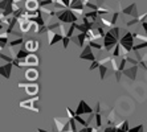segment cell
<instances>
[{"label": "cell", "instance_id": "1", "mask_svg": "<svg viewBox=\"0 0 147 132\" xmlns=\"http://www.w3.org/2000/svg\"><path fill=\"white\" fill-rule=\"evenodd\" d=\"M56 17L58 19V21H61L64 24H72V23H76L78 20V15L70 8H65V9H58Z\"/></svg>", "mask_w": 147, "mask_h": 132}, {"label": "cell", "instance_id": "2", "mask_svg": "<svg viewBox=\"0 0 147 132\" xmlns=\"http://www.w3.org/2000/svg\"><path fill=\"white\" fill-rule=\"evenodd\" d=\"M118 42H119V40H118L110 31H107L105 37H103V49H105L106 52H111V49L115 48V45Z\"/></svg>", "mask_w": 147, "mask_h": 132}, {"label": "cell", "instance_id": "3", "mask_svg": "<svg viewBox=\"0 0 147 132\" xmlns=\"http://www.w3.org/2000/svg\"><path fill=\"white\" fill-rule=\"evenodd\" d=\"M17 86L19 87H25V93H27L28 95H31V97H34V95L38 94V85L34 83L33 81H28L27 83H24V82H19Z\"/></svg>", "mask_w": 147, "mask_h": 132}, {"label": "cell", "instance_id": "4", "mask_svg": "<svg viewBox=\"0 0 147 132\" xmlns=\"http://www.w3.org/2000/svg\"><path fill=\"white\" fill-rule=\"evenodd\" d=\"M55 123L58 131H70V116L69 118H55Z\"/></svg>", "mask_w": 147, "mask_h": 132}, {"label": "cell", "instance_id": "5", "mask_svg": "<svg viewBox=\"0 0 147 132\" xmlns=\"http://www.w3.org/2000/svg\"><path fill=\"white\" fill-rule=\"evenodd\" d=\"M65 37V35H62L60 32H55V31H48V45L53 46L55 44L62 41Z\"/></svg>", "mask_w": 147, "mask_h": 132}, {"label": "cell", "instance_id": "6", "mask_svg": "<svg viewBox=\"0 0 147 132\" xmlns=\"http://www.w3.org/2000/svg\"><path fill=\"white\" fill-rule=\"evenodd\" d=\"M38 101V95H34L33 98H31V99H27V101H21L20 103H19V106H20L21 108H27V110H32V111L34 112H38L40 110H38V107L36 108L34 107V102Z\"/></svg>", "mask_w": 147, "mask_h": 132}, {"label": "cell", "instance_id": "7", "mask_svg": "<svg viewBox=\"0 0 147 132\" xmlns=\"http://www.w3.org/2000/svg\"><path fill=\"white\" fill-rule=\"evenodd\" d=\"M92 49L93 48L89 44H86V45L84 46V50H82L81 54H80V59H84V61H96V56L93 54Z\"/></svg>", "mask_w": 147, "mask_h": 132}, {"label": "cell", "instance_id": "8", "mask_svg": "<svg viewBox=\"0 0 147 132\" xmlns=\"http://www.w3.org/2000/svg\"><path fill=\"white\" fill-rule=\"evenodd\" d=\"M92 112H93V108L90 107L84 99H81L78 103V107L76 108V114L77 115H84V114L89 115V114H92Z\"/></svg>", "mask_w": 147, "mask_h": 132}, {"label": "cell", "instance_id": "9", "mask_svg": "<svg viewBox=\"0 0 147 132\" xmlns=\"http://www.w3.org/2000/svg\"><path fill=\"white\" fill-rule=\"evenodd\" d=\"M70 9H73L78 16H84V8H85V3L82 0H72L70 3Z\"/></svg>", "mask_w": 147, "mask_h": 132}, {"label": "cell", "instance_id": "10", "mask_svg": "<svg viewBox=\"0 0 147 132\" xmlns=\"http://www.w3.org/2000/svg\"><path fill=\"white\" fill-rule=\"evenodd\" d=\"M138 67H139V65H131L130 67H126L122 73H123V75L127 77L129 79L135 81V78H137V73H138Z\"/></svg>", "mask_w": 147, "mask_h": 132}, {"label": "cell", "instance_id": "11", "mask_svg": "<svg viewBox=\"0 0 147 132\" xmlns=\"http://www.w3.org/2000/svg\"><path fill=\"white\" fill-rule=\"evenodd\" d=\"M12 66H15L13 62H5V65H1V66H0V74H1V77H4L5 79H9V78H11V70H12Z\"/></svg>", "mask_w": 147, "mask_h": 132}, {"label": "cell", "instance_id": "12", "mask_svg": "<svg viewBox=\"0 0 147 132\" xmlns=\"http://www.w3.org/2000/svg\"><path fill=\"white\" fill-rule=\"evenodd\" d=\"M122 13L123 15H130L133 17H138L139 13H138V9H137V4L133 3V4H130V5H127L126 8H123Z\"/></svg>", "mask_w": 147, "mask_h": 132}, {"label": "cell", "instance_id": "13", "mask_svg": "<svg viewBox=\"0 0 147 132\" xmlns=\"http://www.w3.org/2000/svg\"><path fill=\"white\" fill-rule=\"evenodd\" d=\"M25 78L28 81H36L38 78V70L34 69L33 66H29L27 70H25Z\"/></svg>", "mask_w": 147, "mask_h": 132}, {"label": "cell", "instance_id": "14", "mask_svg": "<svg viewBox=\"0 0 147 132\" xmlns=\"http://www.w3.org/2000/svg\"><path fill=\"white\" fill-rule=\"evenodd\" d=\"M19 27H20L21 33H27V32H29L33 28V21H31L29 19H25V20L19 23Z\"/></svg>", "mask_w": 147, "mask_h": 132}, {"label": "cell", "instance_id": "15", "mask_svg": "<svg viewBox=\"0 0 147 132\" xmlns=\"http://www.w3.org/2000/svg\"><path fill=\"white\" fill-rule=\"evenodd\" d=\"M38 3L40 1H37V0H25V9H27V12H36L37 8L40 7Z\"/></svg>", "mask_w": 147, "mask_h": 132}, {"label": "cell", "instance_id": "16", "mask_svg": "<svg viewBox=\"0 0 147 132\" xmlns=\"http://www.w3.org/2000/svg\"><path fill=\"white\" fill-rule=\"evenodd\" d=\"M38 48H40V42H38L37 40H28V41L25 42V49L29 50L31 53L36 52Z\"/></svg>", "mask_w": 147, "mask_h": 132}, {"label": "cell", "instance_id": "17", "mask_svg": "<svg viewBox=\"0 0 147 132\" xmlns=\"http://www.w3.org/2000/svg\"><path fill=\"white\" fill-rule=\"evenodd\" d=\"M25 65H27V66H36V65H38V57L36 56V54H33V53H31V54L25 58Z\"/></svg>", "mask_w": 147, "mask_h": 132}, {"label": "cell", "instance_id": "18", "mask_svg": "<svg viewBox=\"0 0 147 132\" xmlns=\"http://www.w3.org/2000/svg\"><path fill=\"white\" fill-rule=\"evenodd\" d=\"M29 54H31V52H29V50H27L25 48H21L20 50L16 53V56H15V57H16V58H19V59H25L28 56H29Z\"/></svg>", "mask_w": 147, "mask_h": 132}, {"label": "cell", "instance_id": "19", "mask_svg": "<svg viewBox=\"0 0 147 132\" xmlns=\"http://www.w3.org/2000/svg\"><path fill=\"white\" fill-rule=\"evenodd\" d=\"M98 71H99V78H101V81L105 79V77H106V73H107V66L106 63H101L98 67Z\"/></svg>", "mask_w": 147, "mask_h": 132}, {"label": "cell", "instance_id": "20", "mask_svg": "<svg viewBox=\"0 0 147 132\" xmlns=\"http://www.w3.org/2000/svg\"><path fill=\"white\" fill-rule=\"evenodd\" d=\"M134 36H133V33L131 32H126L125 35L121 37V40H119V42H130V41H133L134 42Z\"/></svg>", "mask_w": 147, "mask_h": 132}, {"label": "cell", "instance_id": "21", "mask_svg": "<svg viewBox=\"0 0 147 132\" xmlns=\"http://www.w3.org/2000/svg\"><path fill=\"white\" fill-rule=\"evenodd\" d=\"M84 16L89 17L90 20H93L94 23H96V20L99 17V15L97 13V11H93V9H89V12H88V13H84Z\"/></svg>", "mask_w": 147, "mask_h": 132}, {"label": "cell", "instance_id": "22", "mask_svg": "<svg viewBox=\"0 0 147 132\" xmlns=\"http://www.w3.org/2000/svg\"><path fill=\"white\" fill-rule=\"evenodd\" d=\"M7 42H8V33L1 32V36H0V48H1V50L4 49V46H5Z\"/></svg>", "mask_w": 147, "mask_h": 132}, {"label": "cell", "instance_id": "23", "mask_svg": "<svg viewBox=\"0 0 147 132\" xmlns=\"http://www.w3.org/2000/svg\"><path fill=\"white\" fill-rule=\"evenodd\" d=\"M77 37H78V41H80V48H84V46H85V42L88 41V38H86V33L80 32V35L77 36Z\"/></svg>", "mask_w": 147, "mask_h": 132}, {"label": "cell", "instance_id": "24", "mask_svg": "<svg viewBox=\"0 0 147 132\" xmlns=\"http://www.w3.org/2000/svg\"><path fill=\"white\" fill-rule=\"evenodd\" d=\"M88 44H89L93 49H97V50H102V49H103V45L98 44L96 40H89V41H88Z\"/></svg>", "mask_w": 147, "mask_h": 132}, {"label": "cell", "instance_id": "25", "mask_svg": "<svg viewBox=\"0 0 147 132\" xmlns=\"http://www.w3.org/2000/svg\"><path fill=\"white\" fill-rule=\"evenodd\" d=\"M21 44H24V38L20 36L19 38H16V40H13V41H11V42H9V46H11V48H13V46L21 45Z\"/></svg>", "mask_w": 147, "mask_h": 132}, {"label": "cell", "instance_id": "26", "mask_svg": "<svg viewBox=\"0 0 147 132\" xmlns=\"http://www.w3.org/2000/svg\"><path fill=\"white\" fill-rule=\"evenodd\" d=\"M74 25H76V29H77V31L82 32V33H86V32H88V27H86V25L84 24V23H82V24H78V23L76 21Z\"/></svg>", "mask_w": 147, "mask_h": 132}, {"label": "cell", "instance_id": "27", "mask_svg": "<svg viewBox=\"0 0 147 132\" xmlns=\"http://www.w3.org/2000/svg\"><path fill=\"white\" fill-rule=\"evenodd\" d=\"M121 48H122V46H121V42H118V44L115 45V48H114V50H113V57H115L117 58V57L121 56V53H122Z\"/></svg>", "mask_w": 147, "mask_h": 132}, {"label": "cell", "instance_id": "28", "mask_svg": "<svg viewBox=\"0 0 147 132\" xmlns=\"http://www.w3.org/2000/svg\"><path fill=\"white\" fill-rule=\"evenodd\" d=\"M82 115H76L74 119L77 120V123H80V124L82 125V127H86V125H89V123H88V120H84V119L81 118Z\"/></svg>", "mask_w": 147, "mask_h": 132}, {"label": "cell", "instance_id": "29", "mask_svg": "<svg viewBox=\"0 0 147 132\" xmlns=\"http://www.w3.org/2000/svg\"><path fill=\"white\" fill-rule=\"evenodd\" d=\"M53 3H55V0H41L40 3H38V5H40V8H47Z\"/></svg>", "mask_w": 147, "mask_h": 132}, {"label": "cell", "instance_id": "30", "mask_svg": "<svg viewBox=\"0 0 147 132\" xmlns=\"http://www.w3.org/2000/svg\"><path fill=\"white\" fill-rule=\"evenodd\" d=\"M85 8H88V9H93V11H97L99 8V5L97 3H85Z\"/></svg>", "mask_w": 147, "mask_h": 132}, {"label": "cell", "instance_id": "31", "mask_svg": "<svg viewBox=\"0 0 147 132\" xmlns=\"http://www.w3.org/2000/svg\"><path fill=\"white\" fill-rule=\"evenodd\" d=\"M144 48H147V41H140L138 45H134L133 52L134 50H140V49H144Z\"/></svg>", "mask_w": 147, "mask_h": 132}, {"label": "cell", "instance_id": "32", "mask_svg": "<svg viewBox=\"0 0 147 132\" xmlns=\"http://www.w3.org/2000/svg\"><path fill=\"white\" fill-rule=\"evenodd\" d=\"M0 58L1 61H5V62H13V57H9V56H5L4 53H0Z\"/></svg>", "mask_w": 147, "mask_h": 132}, {"label": "cell", "instance_id": "33", "mask_svg": "<svg viewBox=\"0 0 147 132\" xmlns=\"http://www.w3.org/2000/svg\"><path fill=\"white\" fill-rule=\"evenodd\" d=\"M96 127L97 128H101L102 125V120H101V112H96Z\"/></svg>", "mask_w": 147, "mask_h": 132}, {"label": "cell", "instance_id": "34", "mask_svg": "<svg viewBox=\"0 0 147 132\" xmlns=\"http://www.w3.org/2000/svg\"><path fill=\"white\" fill-rule=\"evenodd\" d=\"M99 65H101V62H99V61H92V65L89 66V70L90 71H93V70H96V69H98L99 67Z\"/></svg>", "mask_w": 147, "mask_h": 132}, {"label": "cell", "instance_id": "35", "mask_svg": "<svg viewBox=\"0 0 147 132\" xmlns=\"http://www.w3.org/2000/svg\"><path fill=\"white\" fill-rule=\"evenodd\" d=\"M101 23H102L103 27H107V28H113V27H114L111 21L106 20V19H103V17H101Z\"/></svg>", "mask_w": 147, "mask_h": 132}, {"label": "cell", "instance_id": "36", "mask_svg": "<svg viewBox=\"0 0 147 132\" xmlns=\"http://www.w3.org/2000/svg\"><path fill=\"white\" fill-rule=\"evenodd\" d=\"M126 63H127L126 57H122V59H121V62H119V70L121 71H123V70L126 69Z\"/></svg>", "mask_w": 147, "mask_h": 132}, {"label": "cell", "instance_id": "37", "mask_svg": "<svg viewBox=\"0 0 147 132\" xmlns=\"http://www.w3.org/2000/svg\"><path fill=\"white\" fill-rule=\"evenodd\" d=\"M126 59H127V62L131 63V65H138V63H139V61H138L137 58H133V57H130L129 54L126 56Z\"/></svg>", "mask_w": 147, "mask_h": 132}, {"label": "cell", "instance_id": "38", "mask_svg": "<svg viewBox=\"0 0 147 132\" xmlns=\"http://www.w3.org/2000/svg\"><path fill=\"white\" fill-rule=\"evenodd\" d=\"M76 122H77V120H76L74 118H70V131H72V132L77 131V125H76Z\"/></svg>", "mask_w": 147, "mask_h": 132}, {"label": "cell", "instance_id": "39", "mask_svg": "<svg viewBox=\"0 0 147 132\" xmlns=\"http://www.w3.org/2000/svg\"><path fill=\"white\" fill-rule=\"evenodd\" d=\"M135 24H139V20H138V17H133V20H130V21H127L126 23V25L130 28V27H133V25H135Z\"/></svg>", "mask_w": 147, "mask_h": 132}, {"label": "cell", "instance_id": "40", "mask_svg": "<svg viewBox=\"0 0 147 132\" xmlns=\"http://www.w3.org/2000/svg\"><path fill=\"white\" fill-rule=\"evenodd\" d=\"M72 41L70 40V37H68V36H65L64 37V40H62V46H64V49H68V46H69V42Z\"/></svg>", "mask_w": 147, "mask_h": 132}, {"label": "cell", "instance_id": "41", "mask_svg": "<svg viewBox=\"0 0 147 132\" xmlns=\"http://www.w3.org/2000/svg\"><path fill=\"white\" fill-rule=\"evenodd\" d=\"M133 36H134V38H137L139 41H147V36H142L139 33H133Z\"/></svg>", "mask_w": 147, "mask_h": 132}, {"label": "cell", "instance_id": "42", "mask_svg": "<svg viewBox=\"0 0 147 132\" xmlns=\"http://www.w3.org/2000/svg\"><path fill=\"white\" fill-rule=\"evenodd\" d=\"M97 13L101 16V15H105V13H110V11L107 9V8H103V7H99L98 9H97Z\"/></svg>", "mask_w": 147, "mask_h": 132}, {"label": "cell", "instance_id": "43", "mask_svg": "<svg viewBox=\"0 0 147 132\" xmlns=\"http://www.w3.org/2000/svg\"><path fill=\"white\" fill-rule=\"evenodd\" d=\"M118 17H119V12H118V11L113 12V19H111V23H113L114 27H115V24H117V20H118Z\"/></svg>", "mask_w": 147, "mask_h": 132}, {"label": "cell", "instance_id": "44", "mask_svg": "<svg viewBox=\"0 0 147 132\" xmlns=\"http://www.w3.org/2000/svg\"><path fill=\"white\" fill-rule=\"evenodd\" d=\"M62 24H60V23H55V24H51V25H48V28H49V31H55V29H60V27H61Z\"/></svg>", "mask_w": 147, "mask_h": 132}, {"label": "cell", "instance_id": "45", "mask_svg": "<svg viewBox=\"0 0 147 132\" xmlns=\"http://www.w3.org/2000/svg\"><path fill=\"white\" fill-rule=\"evenodd\" d=\"M81 132H94L96 131V128H93V127H89V125H86V127H84L82 129H80Z\"/></svg>", "mask_w": 147, "mask_h": 132}, {"label": "cell", "instance_id": "46", "mask_svg": "<svg viewBox=\"0 0 147 132\" xmlns=\"http://www.w3.org/2000/svg\"><path fill=\"white\" fill-rule=\"evenodd\" d=\"M122 131H130V127H129V120H125V122H123Z\"/></svg>", "mask_w": 147, "mask_h": 132}, {"label": "cell", "instance_id": "47", "mask_svg": "<svg viewBox=\"0 0 147 132\" xmlns=\"http://www.w3.org/2000/svg\"><path fill=\"white\" fill-rule=\"evenodd\" d=\"M66 112H68V115L70 116V118H74L76 115H77L76 114V111H73L72 108H69V107H66Z\"/></svg>", "mask_w": 147, "mask_h": 132}, {"label": "cell", "instance_id": "48", "mask_svg": "<svg viewBox=\"0 0 147 132\" xmlns=\"http://www.w3.org/2000/svg\"><path fill=\"white\" fill-rule=\"evenodd\" d=\"M140 128H143V124H139V125H137V127L130 128V132H138V131H140Z\"/></svg>", "mask_w": 147, "mask_h": 132}, {"label": "cell", "instance_id": "49", "mask_svg": "<svg viewBox=\"0 0 147 132\" xmlns=\"http://www.w3.org/2000/svg\"><path fill=\"white\" fill-rule=\"evenodd\" d=\"M147 17V12H144L143 15H139V16H138V20H139V24L140 23H143L144 21V19Z\"/></svg>", "mask_w": 147, "mask_h": 132}, {"label": "cell", "instance_id": "50", "mask_svg": "<svg viewBox=\"0 0 147 132\" xmlns=\"http://www.w3.org/2000/svg\"><path fill=\"white\" fill-rule=\"evenodd\" d=\"M110 61H111V57H105V58L99 59V62L101 63H107V62H110Z\"/></svg>", "mask_w": 147, "mask_h": 132}, {"label": "cell", "instance_id": "51", "mask_svg": "<svg viewBox=\"0 0 147 132\" xmlns=\"http://www.w3.org/2000/svg\"><path fill=\"white\" fill-rule=\"evenodd\" d=\"M122 71H121V70H117L115 71V77H117V82H119L121 81V75H122Z\"/></svg>", "mask_w": 147, "mask_h": 132}, {"label": "cell", "instance_id": "52", "mask_svg": "<svg viewBox=\"0 0 147 132\" xmlns=\"http://www.w3.org/2000/svg\"><path fill=\"white\" fill-rule=\"evenodd\" d=\"M138 65H139V67H142V69H143V70H147V66H146V62H144L143 59H142V61H139V63H138Z\"/></svg>", "mask_w": 147, "mask_h": 132}, {"label": "cell", "instance_id": "53", "mask_svg": "<svg viewBox=\"0 0 147 132\" xmlns=\"http://www.w3.org/2000/svg\"><path fill=\"white\" fill-rule=\"evenodd\" d=\"M61 1H62V4H65L66 8L70 7V3H72V0H61Z\"/></svg>", "mask_w": 147, "mask_h": 132}, {"label": "cell", "instance_id": "54", "mask_svg": "<svg viewBox=\"0 0 147 132\" xmlns=\"http://www.w3.org/2000/svg\"><path fill=\"white\" fill-rule=\"evenodd\" d=\"M140 25H142V28L144 29V32H147V21H143V23H140Z\"/></svg>", "mask_w": 147, "mask_h": 132}, {"label": "cell", "instance_id": "55", "mask_svg": "<svg viewBox=\"0 0 147 132\" xmlns=\"http://www.w3.org/2000/svg\"><path fill=\"white\" fill-rule=\"evenodd\" d=\"M99 107H101V103H99V102H97V106H96V112H99V111H101V108H99Z\"/></svg>", "mask_w": 147, "mask_h": 132}, {"label": "cell", "instance_id": "56", "mask_svg": "<svg viewBox=\"0 0 147 132\" xmlns=\"http://www.w3.org/2000/svg\"><path fill=\"white\" fill-rule=\"evenodd\" d=\"M88 1H90V0H84V3H88Z\"/></svg>", "mask_w": 147, "mask_h": 132}, {"label": "cell", "instance_id": "57", "mask_svg": "<svg viewBox=\"0 0 147 132\" xmlns=\"http://www.w3.org/2000/svg\"><path fill=\"white\" fill-rule=\"evenodd\" d=\"M8 1H9V3H15V1H13V0H8Z\"/></svg>", "mask_w": 147, "mask_h": 132}]
</instances>
